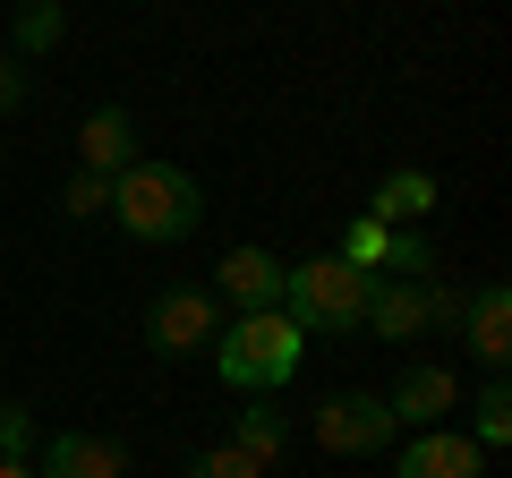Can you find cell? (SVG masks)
I'll use <instances>...</instances> for the list:
<instances>
[{
    "label": "cell",
    "mask_w": 512,
    "mask_h": 478,
    "mask_svg": "<svg viewBox=\"0 0 512 478\" xmlns=\"http://www.w3.org/2000/svg\"><path fill=\"white\" fill-rule=\"evenodd\" d=\"M111 222H120L128 239H146V248H171V239H188L205 222V188L188 163H154V154H137V163L111 180Z\"/></svg>",
    "instance_id": "6da1fadb"
},
{
    "label": "cell",
    "mask_w": 512,
    "mask_h": 478,
    "mask_svg": "<svg viewBox=\"0 0 512 478\" xmlns=\"http://www.w3.org/2000/svg\"><path fill=\"white\" fill-rule=\"evenodd\" d=\"M205 359H214V376L231 393H282L299 376V359H308V333H299L282 308H256V316H231Z\"/></svg>",
    "instance_id": "7a4b0ae2"
},
{
    "label": "cell",
    "mask_w": 512,
    "mask_h": 478,
    "mask_svg": "<svg viewBox=\"0 0 512 478\" xmlns=\"http://www.w3.org/2000/svg\"><path fill=\"white\" fill-rule=\"evenodd\" d=\"M367 282H376V274H359V265H342V257L282 265V316H291L299 333H359Z\"/></svg>",
    "instance_id": "3957f363"
},
{
    "label": "cell",
    "mask_w": 512,
    "mask_h": 478,
    "mask_svg": "<svg viewBox=\"0 0 512 478\" xmlns=\"http://www.w3.org/2000/svg\"><path fill=\"white\" fill-rule=\"evenodd\" d=\"M308 436L325 444L333 461H376L384 444L402 436V427H393L384 393H367V385H342V393H325V402L308 410Z\"/></svg>",
    "instance_id": "277c9868"
},
{
    "label": "cell",
    "mask_w": 512,
    "mask_h": 478,
    "mask_svg": "<svg viewBox=\"0 0 512 478\" xmlns=\"http://www.w3.org/2000/svg\"><path fill=\"white\" fill-rule=\"evenodd\" d=\"M222 333V299L197 291V282H171V291H154L146 308V350L154 359H205Z\"/></svg>",
    "instance_id": "5b68a950"
},
{
    "label": "cell",
    "mask_w": 512,
    "mask_h": 478,
    "mask_svg": "<svg viewBox=\"0 0 512 478\" xmlns=\"http://www.w3.org/2000/svg\"><path fill=\"white\" fill-rule=\"evenodd\" d=\"M384 410H393V427H402V436H419V427H453L461 376L444 368V359H410V368L393 376V393H384Z\"/></svg>",
    "instance_id": "8992f818"
},
{
    "label": "cell",
    "mask_w": 512,
    "mask_h": 478,
    "mask_svg": "<svg viewBox=\"0 0 512 478\" xmlns=\"http://www.w3.org/2000/svg\"><path fill=\"white\" fill-rule=\"evenodd\" d=\"M461 342H470V359L487 376L512 368V282H470V299H461Z\"/></svg>",
    "instance_id": "52a82bcc"
},
{
    "label": "cell",
    "mask_w": 512,
    "mask_h": 478,
    "mask_svg": "<svg viewBox=\"0 0 512 478\" xmlns=\"http://www.w3.org/2000/svg\"><path fill=\"white\" fill-rule=\"evenodd\" d=\"M359 333H376V342H427V274H376L367 282V316Z\"/></svg>",
    "instance_id": "ba28073f"
},
{
    "label": "cell",
    "mask_w": 512,
    "mask_h": 478,
    "mask_svg": "<svg viewBox=\"0 0 512 478\" xmlns=\"http://www.w3.org/2000/svg\"><path fill=\"white\" fill-rule=\"evenodd\" d=\"M35 478H128V444L94 436V427H60L52 444H35Z\"/></svg>",
    "instance_id": "9c48e42d"
},
{
    "label": "cell",
    "mask_w": 512,
    "mask_h": 478,
    "mask_svg": "<svg viewBox=\"0 0 512 478\" xmlns=\"http://www.w3.org/2000/svg\"><path fill=\"white\" fill-rule=\"evenodd\" d=\"M393 478H487V453H478L461 427H419V436L393 453Z\"/></svg>",
    "instance_id": "30bf717a"
},
{
    "label": "cell",
    "mask_w": 512,
    "mask_h": 478,
    "mask_svg": "<svg viewBox=\"0 0 512 478\" xmlns=\"http://www.w3.org/2000/svg\"><path fill=\"white\" fill-rule=\"evenodd\" d=\"M214 299H231V316L282 308V257L274 248H231V257L214 265Z\"/></svg>",
    "instance_id": "8fae6325"
},
{
    "label": "cell",
    "mask_w": 512,
    "mask_h": 478,
    "mask_svg": "<svg viewBox=\"0 0 512 478\" xmlns=\"http://www.w3.org/2000/svg\"><path fill=\"white\" fill-rule=\"evenodd\" d=\"M128 163H137V120H128V103H94L86 120H77V171L120 180Z\"/></svg>",
    "instance_id": "7c38bea8"
},
{
    "label": "cell",
    "mask_w": 512,
    "mask_h": 478,
    "mask_svg": "<svg viewBox=\"0 0 512 478\" xmlns=\"http://www.w3.org/2000/svg\"><path fill=\"white\" fill-rule=\"evenodd\" d=\"M436 197H444V188H436V171H419V163H410V171H384V180L367 188V205H359V214H367V222H384V231H419V222L436 214Z\"/></svg>",
    "instance_id": "4fadbf2b"
},
{
    "label": "cell",
    "mask_w": 512,
    "mask_h": 478,
    "mask_svg": "<svg viewBox=\"0 0 512 478\" xmlns=\"http://www.w3.org/2000/svg\"><path fill=\"white\" fill-rule=\"evenodd\" d=\"M231 444H239L248 461H265V470H274V461L291 453V410H265V393H248V410L231 419Z\"/></svg>",
    "instance_id": "5bb4252c"
},
{
    "label": "cell",
    "mask_w": 512,
    "mask_h": 478,
    "mask_svg": "<svg viewBox=\"0 0 512 478\" xmlns=\"http://www.w3.org/2000/svg\"><path fill=\"white\" fill-rule=\"evenodd\" d=\"M461 410H470V444H478V453H504V444H512V385H504V376H487Z\"/></svg>",
    "instance_id": "9a60e30c"
},
{
    "label": "cell",
    "mask_w": 512,
    "mask_h": 478,
    "mask_svg": "<svg viewBox=\"0 0 512 478\" xmlns=\"http://www.w3.org/2000/svg\"><path fill=\"white\" fill-rule=\"evenodd\" d=\"M60 35H69V9H60V0H18V43H9L18 60L60 52Z\"/></svg>",
    "instance_id": "2e32d148"
},
{
    "label": "cell",
    "mask_w": 512,
    "mask_h": 478,
    "mask_svg": "<svg viewBox=\"0 0 512 478\" xmlns=\"http://www.w3.org/2000/svg\"><path fill=\"white\" fill-rule=\"evenodd\" d=\"M333 257H342V265H359V274H376V265H384V222L350 214V222H342V239H333Z\"/></svg>",
    "instance_id": "e0dca14e"
},
{
    "label": "cell",
    "mask_w": 512,
    "mask_h": 478,
    "mask_svg": "<svg viewBox=\"0 0 512 478\" xmlns=\"http://www.w3.org/2000/svg\"><path fill=\"white\" fill-rule=\"evenodd\" d=\"M60 214H69V222H103L111 214V180H103V171H77V180L60 188Z\"/></svg>",
    "instance_id": "ac0fdd59"
},
{
    "label": "cell",
    "mask_w": 512,
    "mask_h": 478,
    "mask_svg": "<svg viewBox=\"0 0 512 478\" xmlns=\"http://www.w3.org/2000/svg\"><path fill=\"white\" fill-rule=\"evenodd\" d=\"M376 274H410L419 282V274H436V248H427L419 231H384V265Z\"/></svg>",
    "instance_id": "d6986e66"
},
{
    "label": "cell",
    "mask_w": 512,
    "mask_h": 478,
    "mask_svg": "<svg viewBox=\"0 0 512 478\" xmlns=\"http://www.w3.org/2000/svg\"><path fill=\"white\" fill-rule=\"evenodd\" d=\"M35 444H43L35 410H26V402H0V461H35Z\"/></svg>",
    "instance_id": "ffe728a7"
},
{
    "label": "cell",
    "mask_w": 512,
    "mask_h": 478,
    "mask_svg": "<svg viewBox=\"0 0 512 478\" xmlns=\"http://www.w3.org/2000/svg\"><path fill=\"white\" fill-rule=\"evenodd\" d=\"M188 478H265V461H248L239 444H205V453H188Z\"/></svg>",
    "instance_id": "44dd1931"
},
{
    "label": "cell",
    "mask_w": 512,
    "mask_h": 478,
    "mask_svg": "<svg viewBox=\"0 0 512 478\" xmlns=\"http://www.w3.org/2000/svg\"><path fill=\"white\" fill-rule=\"evenodd\" d=\"M461 299H470V291H461V282L427 274V333H453V325H461Z\"/></svg>",
    "instance_id": "7402d4cb"
},
{
    "label": "cell",
    "mask_w": 512,
    "mask_h": 478,
    "mask_svg": "<svg viewBox=\"0 0 512 478\" xmlns=\"http://www.w3.org/2000/svg\"><path fill=\"white\" fill-rule=\"evenodd\" d=\"M18 103H26V60H18V52H0V120H9Z\"/></svg>",
    "instance_id": "603a6c76"
},
{
    "label": "cell",
    "mask_w": 512,
    "mask_h": 478,
    "mask_svg": "<svg viewBox=\"0 0 512 478\" xmlns=\"http://www.w3.org/2000/svg\"><path fill=\"white\" fill-rule=\"evenodd\" d=\"M0 478H35V461H0Z\"/></svg>",
    "instance_id": "cb8c5ba5"
}]
</instances>
